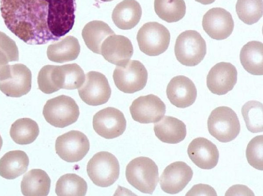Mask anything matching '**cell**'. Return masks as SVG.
<instances>
[{
	"label": "cell",
	"instance_id": "5",
	"mask_svg": "<svg viewBox=\"0 0 263 196\" xmlns=\"http://www.w3.org/2000/svg\"><path fill=\"white\" fill-rule=\"evenodd\" d=\"M43 115L51 125L63 128L77 121L80 111L73 99L62 95L47 101L43 107Z\"/></svg>",
	"mask_w": 263,
	"mask_h": 196
},
{
	"label": "cell",
	"instance_id": "17",
	"mask_svg": "<svg viewBox=\"0 0 263 196\" xmlns=\"http://www.w3.org/2000/svg\"><path fill=\"white\" fill-rule=\"evenodd\" d=\"M10 77L0 81V90L11 97H20L27 94L31 88L30 70L22 63L10 65Z\"/></svg>",
	"mask_w": 263,
	"mask_h": 196
},
{
	"label": "cell",
	"instance_id": "41",
	"mask_svg": "<svg viewBox=\"0 0 263 196\" xmlns=\"http://www.w3.org/2000/svg\"><path fill=\"white\" fill-rule=\"evenodd\" d=\"M103 2H110V1H113V0H101Z\"/></svg>",
	"mask_w": 263,
	"mask_h": 196
},
{
	"label": "cell",
	"instance_id": "8",
	"mask_svg": "<svg viewBox=\"0 0 263 196\" xmlns=\"http://www.w3.org/2000/svg\"><path fill=\"white\" fill-rule=\"evenodd\" d=\"M112 76L115 84L119 90L132 94L145 87L148 73L140 61L131 60L124 66H117Z\"/></svg>",
	"mask_w": 263,
	"mask_h": 196
},
{
	"label": "cell",
	"instance_id": "10",
	"mask_svg": "<svg viewBox=\"0 0 263 196\" xmlns=\"http://www.w3.org/2000/svg\"><path fill=\"white\" fill-rule=\"evenodd\" d=\"M111 93L106 76L96 71L88 72L84 83L78 88L81 99L86 104L92 106L106 103L110 97Z\"/></svg>",
	"mask_w": 263,
	"mask_h": 196
},
{
	"label": "cell",
	"instance_id": "26",
	"mask_svg": "<svg viewBox=\"0 0 263 196\" xmlns=\"http://www.w3.org/2000/svg\"><path fill=\"white\" fill-rule=\"evenodd\" d=\"M115 34L105 22L93 20L83 28L82 36L87 48L96 54H101V47L103 41L109 36Z\"/></svg>",
	"mask_w": 263,
	"mask_h": 196
},
{
	"label": "cell",
	"instance_id": "16",
	"mask_svg": "<svg viewBox=\"0 0 263 196\" xmlns=\"http://www.w3.org/2000/svg\"><path fill=\"white\" fill-rule=\"evenodd\" d=\"M134 52L130 40L126 37L114 34L108 36L102 42L101 54L109 62L118 66L125 65Z\"/></svg>",
	"mask_w": 263,
	"mask_h": 196
},
{
	"label": "cell",
	"instance_id": "24",
	"mask_svg": "<svg viewBox=\"0 0 263 196\" xmlns=\"http://www.w3.org/2000/svg\"><path fill=\"white\" fill-rule=\"evenodd\" d=\"M29 163V158L24 151H8L0 159V176L6 179H14L27 171Z\"/></svg>",
	"mask_w": 263,
	"mask_h": 196
},
{
	"label": "cell",
	"instance_id": "39",
	"mask_svg": "<svg viewBox=\"0 0 263 196\" xmlns=\"http://www.w3.org/2000/svg\"><path fill=\"white\" fill-rule=\"evenodd\" d=\"M203 5H209L214 3L216 0H195Z\"/></svg>",
	"mask_w": 263,
	"mask_h": 196
},
{
	"label": "cell",
	"instance_id": "32",
	"mask_svg": "<svg viewBox=\"0 0 263 196\" xmlns=\"http://www.w3.org/2000/svg\"><path fill=\"white\" fill-rule=\"evenodd\" d=\"M236 12L244 23L249 25L254 24L262 16V0H237Z\"/></svg>",
	"mask_w": 263,
	"mask_h": 196
},
{
	"label": "cell",
	"instance_id": "4",
	"mask_svg": "<svg viewBox=\"0 0 263 196\" xmlns=\"http://www.w3.org/2000/svg\"><path fill=\"white\" fill-rule=\"evenodd\" d=\"M174 52L176 59L182 64L195 66L203 59L206 54V42L196 30H186L177 37Z\"/></svg>",
	"mask_w": 263,
	"mask_h": 196
},
{
	"label": "cell",
	"instance_id": "11",
	"mask_svg": "<svg viewBox=\"0 0 263 196\" xmlns=\"http://www.w3.org/2000/svg\"><path fill=\"white\" fill-rule=\"evenodd\" d=\"M95 131L100 136L111 139L122 135L126 121L124 114L118 109L107 107L96 113L92 119Z\"/></svg>",
	"mask_w": 263,
	"mask_h": 196
},
{
	"label": "cell",
	"instance_id": "12",
	"mask_svg": "<svg viewBox=\"0 0 263 196\" xmlns=\"http://www.w3.org/2000/svg\"><path fill=\"white\" fill-rule=\"evenodd\" d=\"M129 111L134 120L147 124L159 121L165 113L166 106L157 96L149 94L134 100Z\"/></svg>",
	"mask_w": 263,
	"mask_h": 196
},
{
	"label": "cell",
	"instance_id": "28",
	"mask_svg": "<svg viewBox=\"0 0 263 196\" xmlns=\"http://www.w3.org/2000/svg\"><path fill=\"white\" fill-rule=\"evenodd\" d=\"M37 123L29 118L16 120L10 129V135L16 143L25 145L32 143L39 134Z\"/></svg>",
	"mask_w": 263,
	"mask_h": 196
},
{
	"label": "cell",
	"instance_id": "33",
	"mask_svg": "<svg viewBox=\"0 0 263 196\" xmlns=\"http://www.w3.org/2000/svg\"><path fill=\"white\" fill-rule=\"evenodd\" d=\"M249 164L260 170L263 169V136H257L249 142L246 151Z\"/></svg>",
	"mask_w": 263,
	"mask_h": 196
},
{
	"label": "cell",
	"instance_id": "40",
	"mask_svg": "<svg viewBox=\"0 0 263 196\" xmlns=\"http://www.w3.org/2000/svg\"><path fill=\"white\" fill-rule=\"evenodd\" d=\"M3 145V139L0 134V151Z\"/></svg>",
	"mask_w": 263,
	"mask_h": 196
},
{
	"label": "cell",
	"instance_id": "29",
	"mask_svg": "<svg viewBox=\"0 0 263 196\" xmlns=\"http://www.w3.org/2000/svg\"><path fill=\"white\" fill-rule=\"evenodd\" d=\"M87 184L84 179L75 173H66L57 181L55 191L59 196H84Z\"/></svg>",
	"mask_w": 263,
	"mask_h": 196
},
{
	"label": "cell",
	"instance_id": "6",
	"mask_svg": "<svg viewBox=\"0 0 263 196\" xmlns=\"http://www.w3.org/2000/svg\"><path fill=\"white\" fill-rule=\"evenodd\" d=\"M86 170L89 178L95 185L107 187L118 179L120 165L113 154L108 151H100L89 160Z\"/></svg>",
	"mask_w": 263,
	"mask_h": 196
},
{
	"label": "cell",
	"instance_id": "1",
	"mask_svg": "<svg viewBox=\"0 0 263 196\" xmlns=\"http://www.w3.org/2000/svg\"><path fill=\"white\" fill-rule=\"evenodd\" d=\"M7 28L28 45L58 40L73 28L75 0H1Z\"/></svg>",
	"mask_w": 263,
	"mask_h": 196
},
{
	"label": "cell",
	"instance_id": "35",
	"mask_svg": "<svg viewBox=\"0 0 263 196\" xmlns=\"http://www.w3.org/2000/svg\"><path fill=\"white\" fill-rule=\"evenodd\" d=\"M0 48L6 52L10 62L19 60V53L15 42L1 31H0Z\"/></svg>",
	"mask_w": 263,
	"mask_h": 196
},
{
	"label": "cell",
	"instance_id": "13",
	"mask_svg": "<svg viewBox=\"0 0 263 196\" xmlns=\"http://www.w3.org/2000/svg\"><path fill=\"white\" fill-rule=\"evenodd\" d=\"M202 25L203 30L211 38L218 40L230 36L234 27L231 13L220 7L209 10L203 16Z\"/></svg>",
	"mask_w": 263,
	"mask_h": 196
},
{
	"label": "cell",
	"instance_id": "9",
	"mask_svg": "<svg viewBox=\"0 0 263 196\" xmlns=\"http://www.w3.org/2000/svg\"><path fill=\"white\" fill-rule=\"evenodd\" d=\"M89 141L83 133L72 130L59 136L55 141L56 153L68 162H78L89 150Z\"/></svg>",
	"mask_w": 263,
	"mask_h": 196
},
{
	"label": "cell",
	"instance_id": "38",
	"mask_svg": "<svg viewBox=\"0 0 263 196\" xmlns=\"http://www.w3.org/2000/svg\"><path fill=\"white\" fill-rule=\"evenodd\" d=\"M225 195H254V194L253 193V191H251L248 187L244 185H236L230 187L226 192Z\"/></svg>",
	"mask_w": 263,
	"mask_h": 196
},
{
	"label": "cell",
	"instance_id": "2",
	"mask_svg": "<svg viewBox=\"0 0 263 196\" xmlns=\"http://www.w3.org/2000/svg\"><path fill=\"white\" fill-rule=\"evenodd\" d=\"M128 182L141 192L152 194L158 181V168L155 162L146 157L133 159L127 165L125 171Z\"/></svg>",
	"mask_w": 263,
	"mask_h": 196
},
{
	"label": "cell",
	"instance_id": "25",
	"mask_svg": "<svg viewBox=\"0 0 263 196\" xmlns=\"http://www.w3.org/2000/svg\"><path fill=\"white\" fill-rule=\"evenodd\" d=\"M80 52V45L77 38L67 36L61 41L48 47L47 55L51 61L64 63L77 59Z\"/></svg>",
	"mask_w": 263,
	"mask_h": 196
},
{
	"label": "cell",
	"instance_id": "15",
	"mask_svg": "<svg viewBox=\"0 0 263 196\" xmlns=\"http://www.w3.org/2000/svg\"><path fill=\"white\" fill-rule=\"evenodd\" d=\"M237 80V71L230 62H220L214 66L206 76V85L213 94L221 95L231 91Z\"/></svg>",
	"mask_w": 263,
	"mask_h": 196
},
{
	"label": "cell",
	"instance_id": "34",
	"mask_svg": "<svg viewBox=\"0 0 263 196\" xmlns=\"http://www.w3.org/2000/svg\"><path fill=\"white\" fill-rule=\"evenodd\" d=\"M52 65H46L42 68L37 76L39 89L43 93L50 94L58 91L51 80L50 71Z\"/></svg>",
	"mask_w": 263,
	"mask_h": 196
},
{
	"label": "cell",
	"instance_id": "31",
	"mask_svg": "<svg viewBox=\"0 0 263 196\" xmlns=\"http://www.w3.org/2000/svg\"><path fill=\"white\" fill-rule=\"evenodd\" d=\"M263 105L256 100L249 101L243 104L241 113L247 129L251 133L263 131Z\"/></svg>",
	"mask_w": 263,
	"mask_h": 196
},
{
	"label": "cell",
	"instance_id": "37",
	"mask_svg": "<svg viewBox=\"0 0 263 196\" xmlns=\"http://www.w3.org/2000/svg\"><path fill=\"white\" fill-rule=\"evenodd\" d=\"M9 62L10 61L8 55L0 48V81L7 79L11 75Z\"/></svg>",
	"mask_w": 263,
	"mask_h": 196
},
{
	"label": "cell",
	"instance_id": "23",
	"mask_svg": "<svg viewBox=\"0 0 263 196\" xmlns=\"http://www.w3.org/2000/svg\"><path fill=\"white\" fill-rule=\"evenodd\" d=\"M50 183V179L44 170L32 169L23 176L21 191L25 196H46L49 192Z\"/></svg>",
	"mask_w": 263,
	"mask_h": 196
},
{
	"label": "cell",
	"instance_id": "14",
	"mask_svg": "<svg viewBox=\"0 0 263 196\" xmlns=\"http://www.w3.org/2000/svg\"><path fill=\"white\" fill-rule=\"evenodd\" d=\"M193 176L192 168L183 161H176L167 166L160 178L162 190L169 194L182 191Z\"/></svg>",
	"mask_w": 263,
	"mask_h": 196
},
{
	"label": "cell",
	"instance_id": "30",
	"mask_svg": "<svg viewBox=\"0 0 263 196\" xmlns=\"http://www.w3.org/2000/svg\"><path fill=\"white\" fill-rule=\"evenodd\" d=\"M154 9L161 19L171 23L177 22L184 16L186 6L184 0H155Z\"/></svg>",
	"mask_w": 263,
	"mask_h": 196
},
{
	"label": "cell",
	"instance_id": "19",
	"mask_svg": "<svg viewBox=\"0 0 263 196\" xmlns=\"http://www.w3.org/2000/svg\"><path fill=\"white\" fill-rule=\"evenodd\" d=\"M187 151L192 161L201 169H212L218 163L219 156L217 147L205 138L193 139L189 144Z\"/></svg>",
	"mask_w": 263,
	"mask_h": 196
},
{
	"label": "cell",
	"instance_id": "18",
	"mask_svg": "<svg viewBox=\"0 0 263 196\" xmlns=\"http://www.w3.org/2000/svg\"><path fill=\"white\" fill-rule=\"evenodd\" d=\"M166 95L170 102L180 108L192 105L197 97V89L193 82L183 75L174 77L167 84Z\"/></svg>",
	"mask_w": 263,
	"mask_h": 196
},
{
	"label": "cell",
	"instance_id": "27",
	"mask_svg": "<svg viewBox=\"0 0 263 196\" xmlns=\"http://www.w3.org/2000/svg\"><path fill=\"white\" fill-rule=\"evenodd\" d=\"M240 62L248 73L254 75L263 74V43L250 41L245 45L240 52Z\"/></svg>",
	"mask_w": 263,
	"mask_h": 196
},
{
	"label": "cell",
	"instance_id": "36",
	"mask_svg": "<svg viewBox=\"0 0 263 196\" xmlns=\"http://www.w3.org/2000/svg\"><path fill=\"white\" fill-rule=\"evenodd\" d=\"M186 195H217L214 189L210 185L199 184L194 185Z\"/></svg>",
	"mask_w": 263,
	"mask_h": 196
},
{
	"label": "cell",
	"instance_id": "22",
	"mask_svg": "<svg viewBox=\"0 0 263 196\" xmlns=\"http://www.w3.org/2000/svg\"><path fill=\"white\" fill-rule=\"evenodd\" d=\"M142 15L140 4L135 0H124L117 4L112 13V19L119 29L129 30L139 22Z\"/></svg>",
	"mask_w": 263,
	"mask_h": 196
},
{
	"label": "cell",
	"instance_id": "21",
	"mask_svg": "<svg viewBox=\"0 0 263 196\" xmlns=\"http://www.w3.org/2000/svg\"><path fill=\"white\" fill-rule=\"evenodd\" d=\"M154 130L158 139L170 144L180 142L186 135L185 124L181 120L170 116H164L156 123Z\"/></svg>",
	"mask_w": 263,
	"mask_h": 196
},
{
	"label": "cell",
	"instance_id": "7",
	"mask_svg": "<svg viewBox=\"0 0 263 196\" xmlns=\"http://www.w3.org/2000/svg\"><path fill=\"white\" fill-rule=\"evenodd\" d=\"M170 39L168 30L155 21L144 24L137 35L140 50L151 56H158L164 53L168 47Z\"/></svg>",
	"mask_w": 263,
	"mask_h": 196
},
{
	"label": "cell",
	"instance_id": "20",
	"mask_svg": "<svg viewBox=\"0 0 263 196\" xmlns=\"http://www.w3.org/2000/svg\"><path fill=\"white\" fill-rule=\"evenodd\" d=\"M50 78L57 91L61 89L74 90L83 84L85 75L82 69L73 63L62 66L52 65Z\"/></svg>",
	"mask_w": 263,
	"mask_h": 196
},
{
	"label": "cell",
	"instance_id": "3",
	"mask_svg": "<svg viewBox=\"0 0 263 196\" xmlns=\"http://www.w3.org/2000/svg\"><path fill=\"white\" fill-rule=\"evenodd\" d=\"M209 133L223 143L235 139L240 131V124L235 112L228 106H219L214 109L207 122Z\"/></svg>",
	"mask_w": 263,
	"mask_h": 196
}]
</instances>
